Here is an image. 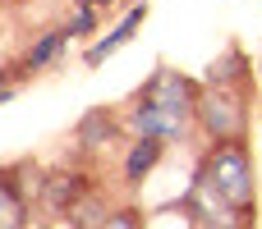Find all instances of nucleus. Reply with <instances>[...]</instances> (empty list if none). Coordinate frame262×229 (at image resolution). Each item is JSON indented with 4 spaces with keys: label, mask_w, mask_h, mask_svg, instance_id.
Returning <instances> with one entry per match:
<instances>
[{
    "label": "nucleus",
    "mask_w": 262,
    "mask_h": 229,
    "mask_svg": "<svg viewBox=\"0 0 262 229\" xmlns=\"http://www.w3.org/2000/svg\"><path fill=\"white\" fill-rule=\"evenodd\" d=\"M198 92L203 83L175 73V69H157L124 106V129L134 138H161V142H180L198 129Z\"/></svg>",
    "instance_id": "f257e3e1"
},
{
    "label": "nucleus",
    "mask_w": 262,
    "mask_h": 229,
    "mask_svg": "<svg viewBox=\"0 0 262 229\" xmlns=\"http://www.w3.org/2000/svg\"><path fill=\"white\" fill-rule=\"evenodd\" d=\"M198 174L244 216H258V165L249 142H207Z\"/></svg>",
    "instance_id": "f03ea898"
},
{
    "label": "nucleus",
    "mask_w": 262,
    "mask_h": 229,
    "mask_svg": "<svg viewBox=\"0 0 262 229\" xmlns=\"http://www.w3.org/2000/svg\"><path fill=\"white\" fill-rule=\"evenodd\" d=\"M198 133L207 142H249V87H203Z\"/></svg>",
    "instance_id": "7ed1b4c3"
},
{
    "label": "nucleus",
    "mask_w": 262,
    "mask_h": 229,
    "mask_svg": "<svg viewBox=\"0 0 262 229\" xmlns=\"http://www.w3.org/2000/svg\"><path fill=\"white\" fill-rule=\"evenodd\" d=\"M184 216H189V229H253V216H244V211H235L198 170H193V184H189V193L175 202Z\"/></svg>",
    "instance_id": "20e7f679"
},
{
    "label": "nucleus",
    "mask_w": 262,
    "mask_h": 229,
    "mask_svg": "<svg viewBox=\"0 0 262 229\" xmlns=\"http://www.w3.org/2000/svg\"><path fill=\"white\" fill-rule=\"evenodd\" d=\"M92 193V184H88V174L83 170H69V165H60V170H41V188H37V197H41V207L55 216V211H78V202Z\"/></svg>",
    "instance_id": "39448f33"
},
{
    "label": "nucleus",
    "mask_w": 262,
    "mask_h": 229,
    "mask_svg": "<svg viewBox=\"0 0 262 229\" xmlns=\"http://www.w3.org/2000/svg\"><path fill=\"white\" fill-rule=\"evenodd\" d=\"M120 129H124V115L97 106V110H88V115L78 119V129H74V147H78L83 156H97V151H106V147L120 138Z\"/></svg>",
    "instance_id": "423d86ee"
},
{
    "label": "nucleus",
    "mask_w": 262,
    "mask_h": 229,
    "mask_svg": "<svg viewBox=\"0 0 262 229\" xmlns=\"http://www.w3.org/2000/svg\"><path fill=\"white\" fill-rule=\"evenodd\" d=\"M143 23H147V5H134V9H129V14H124V18H120L106 37H101V41H92V46H88L83 64H88V69H101L115 50H124V46L138 37V28H143Z\"/></svg>",
    "instance_id": "0eeeda50"
},
{
    "label": "nucleus",
    "mask_w": 262,
    "mask_h": 229,
    "mask_svg": "<svg viewBox=\"0 0 262 229\" xmlns=\"http://www.w3.org/2000/svg\"><path fill=\"white\" fill-rule=\"evenodd\" d=\"M161 156H166V142H161V138H134V142L124 147V165H120L124 188H138V184L161 165Z\"/></svg>",
    "instance_id": "6e6552de"
},
{
    "label": "nucleus",
    "mask_w": 262,
    "mask_h": 229,
    "mask_svg": "<svg viewBox=\"0 0 262 229\" xmlns=\"http://www.w3.org/2000/svg\"><path fill=\"white\" fill-rule=\"evenodd\" d=\"M28 188L18 179V165L0 170V229H28Z\"/></svg>",
    "instance_id": "1a4fd4ad"
},
{
    "label": "nucleus",
    "mask_w": 262,
    "mask_h": 229,
    "mask_svg": "<svg viewBox=\"0 0 262 229\" xmlns=\"http://www.w3.org/2000/svg\"><path fill=\"white\" fill-rule=\"evenodd\" d=\"M249 83H253V64L244 60L239 46H230L226 55H216L207 64V78H203V87H249Z\"/></svg>",
    "instance_id": "9d476101"
},
{
    "label": "nucleus",
    "mask_w": 262,
    "mask_h": 229,
    "mask_svg": "<svg viewBox=\"0 0 262 229\" xmlns=\"http://www.w3.org/2000/svg\"><path fill=\"white\" fill-rule=\"evenodd\" d=\"M69 41H74V32H69V28H46V32H41V37H32V46L23 50V69H28V73H37V69L55 64V60L69 50Z\"/></svg>",
    "instance_id": "9b49d317"
},
{
    "label": "nucleus",
    "mask_w": 262,
    "mask_h": 229,
    "mask_svg": "<svg viewBox=\"0 0 262 229\" xmlns=\"http://www.w3.org/2000/svg\"><path fill=\"white\" fill-rule=\"evenodd\" d=\"M97 229H143V211L138 207H111Z\"/></svg>",
    "instance_id": "f8f14e48"
},
{
    "label": "nucleus",
    "mask_w": 262,
    "mask_h": 229,
    "mask_svg": "<svg viewBox=\"0 0 262 229\" xmlns=\"http://www.w3.org/2000/svg\"><path fill=\"white\" fill-rule=\"evenodd\" d=\"M92 9H97V5H88V0H83V9H78V14H74V18L64 23V28H69L74 37H88V32L97 28V14H92Z\"/></svg>",
    "instance_id": "ddd939ff"
},
{
    "label": "nucleus",
    "mask_w": 262,
    "mask_h": 229,
    "mask_svg": "<svg viewBox=\"0 0 262 229\" xmlns=\"http://www.w3.org/2000/svg\"><path fill=\"white\" fill-rule=\"evenodd\" d=\"M14 92H18V87H14V83H9V78H5V73H0V106H5V101H9V96H14Z\"/></svg>",
    "instance_id": "4468645a"
},
{
    "label": "nucleus",
    "mask_w": 262,
    "mask_h": 229,
    "mask_svg": "<svg viewBox=\"0 0 262 229\" xmlns=\"http://www.w3.org/2000/svg\"><path fill=\"white\" fill-rule=\"evenodd\" d=\"M88 5H97V9H111V5H115V0H88Z\"/></svg>",
    "instance_id": "2eb2a0df"
}]
</instances>
